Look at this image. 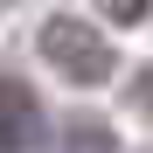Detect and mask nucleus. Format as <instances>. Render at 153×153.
<instances>
[{
    "label": "nucleus",
    "instance_id": "obj_2",
    "mask_svg": "<svg viewBox=\"0 0 153 153\" xmlns=\"http://www.w3.org/2000/svg\"><path fill=\"white\" fill-rule=\"evenodd\" d=\"M0 105H7L0 146H7V153H28V146H35V97H28V84H21V76H7V84H0Z\"/></svg>",
    "mask_w": 153,
    "mask_h": 153
},
{
    "label": "nucleus",
    "instance_id": "obj_5",
    "mask_svg": "<svg viewBox=\"0 0 153 153\" xmlns=\"http://www.w3.org/2000/svg\"><path fill=\"white\" fill-rule=\"evenodd\" d=\"M139 105H146V111H153V63H146V70H139Z\"/></svg>",
    "mask_w": 153,
    "mask_h": 153
},
{
    "label": "nucleus",
    "instance_id": "obj_4",
    "mask_svg": "<svg viewBox=\"0 0 153 153\" xmlns=\"http://www.w3.org/2000/svg\"><path fill=\"white\" fill-rule=\"evenodd\" d=\"M105 7H111V14H125V21H139V14H146V0H105Z\"/></svg>",
    "mask_w": 153,
    "mask_h": 153
},
{
    "label": "nucleus",
    "instance_id": "obj_1",
    "mask_svg": "<svg viewBox=\"0 0 153 153\" xmlns=\"http://www.w3.org/2000/svg\"><path fill=\"white\" fill-rule=\"evenodd\" d=\"M42 56L56 63V76H70V84H111V70H118L111 42L97 35L91 21H76V14H56L42 28Z\"/></svg>",
    "mask_w": 153,
    "mask_h": 153
},
{
    "label": "nucleus",
    "instance_id": "obj_3",
    "mask_svg": "<svg viewBox=\"0 0 153 153\" xmlns=\"http://www.w3.org/2000/svg\"><path fill=\"white\" fill-rule=\"evenodd\" d=\"M56 153H118V139H111V125H97V118H70L56 132Z\"/></svg>",
    "mask_w": 153,
    "mask_h": 153
}]
</instances>
